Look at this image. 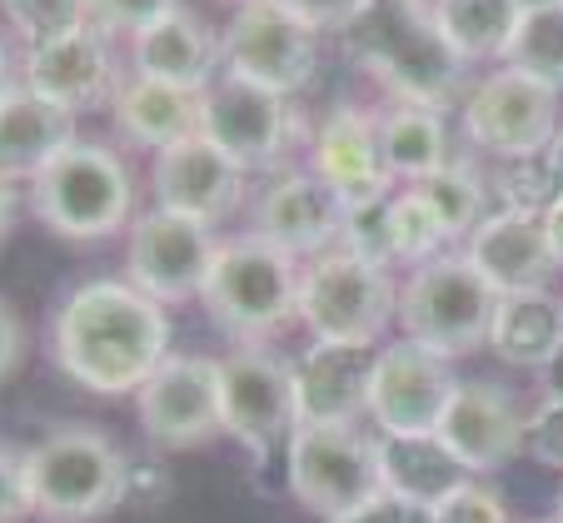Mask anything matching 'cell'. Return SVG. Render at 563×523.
<instances>
[{
  "label": "cell",
  "mask_w": 563,
  "mask_h": 523,
  "mask_svg": "<svg viewBox=\"0 0 563 523\" xmlns=\"http://www.w3.org/2000/svg\"><path fill=\"white\" fill-rule=\"evenodd\" d=\"M165 354H170L165 304L130 279H90L70 289L51 320L55 369L86 394H140Z\"/></svg>",
  "instance_id": "6da1fadb"
},
{
  "label": "cell",
  "mask_w": 563,
  "mask_h": 523,
  "mask_svg": "<svg viewBox=\"0 0 563 523\" xmlns=\"http://www.w3.org/2000/svg\"><path fill=\"white\" fill-rule=\"evenodd\" d=\"M344 45L399 105L444 110L464 86V60L424 0H369V11L344 31Z\"/></svg>",
  "instance_id": "7a4b0ae2"
},
{
  "label": "cell",
  "mask_w": 563,
  "mask_h": 523,
  "mask_svg": "<svg viewBox=\"0 0 563 523\" xmlns=\"http://www.w3.org/2000/svg\"><path fill=\"white\" fill-rule=\"evenodd\" d=\"M31 513L45 523H100L125 503L130 464L100 429L55 424L25 448Z\"/></svg>",
  "instance_id": "3957f363"
},
{
  "label": "cell",
  "mask_w": 563,
  "mask_h": 523,
  "mask_svg": "<svg viewBox=\"0 0 563 523\" xmlns=\"http://www.w3.org/2000/svg\"><path fill=\"white\" fill-rule=\"evenodd\" d=\"M299 259L275 249L260 235L220 240L210 279H205V314L234 344H269L299 324Z\"/></svg>",
  "instance_id": "277c9868"
},
{
  "label": "cell",
  "mask_w": 563,
  "mask_h": 523,
  "mask_svg": "<svg viewBox=\"0 0 563 523\" xmlns=\"http://www.w3.org/2000/svg\"><path fill=\"white\" fill-rule=\"evenodd\" d=\"M31 210L51 235L90 245V240L120 235L130 224L135 185L110 145L75 140L31 180Z\"/></svg>",
  "instance_id": "5b68a950"
},
{
  "label": "cell",
  "mask_w": 563,
  "mask_h": 523,
  "mask_svg": "<svg viewBox=\"0 0 563 523\" xmlns=\"http://www.w3.org/2000/svg\"><path fill=\"white\" fill-rule=\"evenodd\" d=\"M494 310H499V289L474 269V259L459 255H434L424 265L409 269L399 285V330L405 340L424 344V349L459 359L489 344Z\"/></svg>",
  "instance_id": "8992f818"
},
{
  "label": "cell",
  "mask_w": 563,
  "mask_h": 523,
  "mask_svg": "<svg viewBox=\"0 0 563 523\" xmlns=\"http://www.w3.org/2000/svg\"><path fill=\"white\" fill-rule=\"evenodd\" d=\"M394 320H399V285L384 265L334 245L299 269V324L309 340L379 344Z\"/></svg>",
  "instance_id": "52a82bcc"
},
{
  "label": "cell",
  "mask_w": 563,
  "mask_h": 523,
  "mask_svg": "<svg viewBox=\"0 0 563 523\" xmlns=\"http://www.w3.org/2000/svg\"><path fill=\"white\" fill-rule=\"evenodd\" d=\"M285 483L299 509L330 523L384 493L379 438L360 424H295L285 438Z\"/></svg>",
  "instance_id": "ba28073f"
},
{
  "label": "cell",
  "mask_w": 563,
  "mask_h": 523,
  "mask_svg": "<svg viewBox=\"0 0 563 523\" xmlns=\"http://www.w3.org/2000/svg\"><path fill=\"white\" fill-rule=\"evenodd\" d=\"M220 55L230 75L295 100L319 70V31L279 0H240L220 31Z\"/></svg>",
  "instance_id": "9c48e42d"
},
{
  "label": "cell",
  "mask_w": 563,
  "mask_h": 523,
  "mask_svg": "<svg viewBox=\"0 0 563 523\" xmlns=\"http://www.w3.org/2000/svg\"><path fill=\"white\" fill-rule=\"evenodd\" d=\"M200 135L214 140L245 175H255V170H279L289 160V149L305 140V120L285 96L220 70L200 90Z\"/></svg>",
  "instance_id": "30bf717a"
},
{
  "label": "cell",
  "mask_w": 563,
  "mask_h": 523,
  "mask_svg": "<svg viewBox=\"0 0 563 523\" xmlns=\"http://www.w3.org/2000/svg\"><path fill=\"white\" fill-rule=\"evenodd\" d=\"M220 424L255 459L285 444L299 424L295 359H279L265 344H240L220 354Z\"/></svg>",
  "instance_id": "8fae6325"
},
{
  "label": "cell",
  "mask_w": 563,
  "mask_h": 523,
  "mask_svg": "<svg viewBox=\"0 0 563 523\" xmlns=\"http://www.w3.org/2000/svg\"><path fill=\"white\" fill-rule=\"evenodd\" d=\"M464 135L499 160H539L559 135V90L499 65L464 96Z\"/></svg>",
  "instance_id": "7c38bea8"
},
{
  "label": "cell",
  "mask_w": 563,
  "mask_h": 523,
  "mask_svg": "<svg viewBox=\"0 0 563 523\" xmlns=\"http://www.w3.org/2000/svg\"><path fill=\"white\" fill-rule=\"evenodd\" d=\"M214 224L190 220L175 210H145L135 214L125 240V279L145 289L159 304H185V299L205 294V279L214 265Z\"/></svg>",
  "instance_id": "4fadbf2b"
},
{
  "label": "cell",
  "mask_w": 563,
  "mask_h": 523,
  "mask_svg": "<svg viewBox=\"0 0 563 523\" xmlns=\"http://www.w3.org/2000/svg\"><path fill=\"white\" fill-rule=\"evenodd\" d=\"M140 429L159 454H180V448H200L220 424V359L205 354H165L155 374L135 394Z\"/></svg>",
  "instance_id": "5bb4252c"
},
{
  "label": "cell",
  "mask_w": 563,
  "mask_h": 523,
  "mask_svg": "<svg viewBox=\"0 0 563 523\" xmlns=\"http://www.w3.org/2000/svg\"><path fill=\"white\" fill-rule=\"evenodd\" d=\"M459 379L449 359L415 340L384 344L369 379V419L379 434H434Z\"/></svg>",
  "instance_id": "9a60e30c"
},
{
  "label": "cell",
  "mask_w": 563,
  "mask_h": 523,
  "mask_svg": "<svg viewBox=\"0 0 563 523\" xmlns=\"http://www.w3.org/2000/svg\"><path fill=\"white\" fill-rule=\"evenodd\" d=\"M21 80L31 90H41L45 100L65 110H90V105H110L115 96V51L110 35L90 21H75L65 31L45 35V41L25 45L21 55Z\"/></svg>",
  "instance_id": "2e32d148"
},
{
  "label": "cell",
  "mask_w": 563,
  "mask_h": 523,
  "mask_svg": "<svg viewBox=\"0 0 563 523\" xmlns=\"http://www.w3.org/2000/svg\"><path fill=\"white\" fill-rule=\"evenodd\" d=\"M250 235L269 240L275 249L295 259H314L340 245L344 235V200L334 185H324L314 170L285 165L255 200V230Z\"/></svg>",
  "instance_id": "e0dca14e"
},
{
  "label": "cell",
  "mask_w": 563,
  "mask_h": 523,
  "mask_svg": "<svg viewBox=\"0 0 563 523\" xmlns=\"http://www.w3.org/2000/svg\"><path fill=\"white\" fill-rule=\"evenodd\" d=\"M150 190H155L159 210L220 224L224 214H234L240 194H245V170H240L214 140L185 135V140H175V145L155 149Z\"/></svg>",
  "instance_id": "ac0fdd59"
},
{
  "label": "cell",
  "mask_w": 563,
  "mask_h": 523,
  "mask_svg": "<svg viewBox=\"0 0 563 523\" xmlns=\"http://www.w3.org/2000/svg\"><path fill=\"white\" fill-rule=\"evenodd\" d=\"M434 434L468 474H494L529 448V419L514 404V394L474 379V385L454 389Z\"/></svg>",
  "instance_id": "d6986e66"
},
{
  "label": "cell",
  "mask_w": 563,
  "mask_h": 523,
  "mask_svg": "<svg viewBox=\"0 0 563 523\" xmlns=\"http://www.w3.org/2000/svg\"><path fill=\"white\" fill-rule=\"evenodd\" d=\"M309 170L324 185H334V194H340L344 204L389 194L394 175L379 149V115L350 105V100L330 105L324 120L309 130Z\"/></svg>",
  "instance_id": "ffe728a7"
},
{
  "label": "cell",
  "mask_w": 563,
  "mask_h": 523,
  "mask_svg": "<svg viewBox=\"0 0 563 523\" xmlns=\"http://www.w3.org/2000/svg\"><path fill=\"white\" fill-rule=\"evenodd\" d=\"M464 255L499 294L549 289V275L559 269L543 210H529V204H504V210L484 214V224L464 240Z\"/></svg>",
  "instance_id": "44dd1931"
},
{
  "label": "cell",
  "mask_w": 563,
  "mask_h": 523,
  "mask_svg": "<svg viewBox=\"0 0 563 523\" xmlns=\"http://www.w3.org/2000/svg\"><path fill=\"white\" fill-rule=\"evenodd\" d=\"M384 344H305L295 359L299 424H360Z\"/></svg>",
  "instance_id": "7402d4cb"
},
{
  "label": "cell",
  "mask_w": 563,
  "mask_h": 523,
  "mask_svg": "<svg viewBox=\"0 0 563 523\" xmlns=\"http://www.w3.org/2000/svg\"><path fill=\"white\" fill-rule=\"evenodd\" d=\"M75 140V110L45 100L25 80H11V90L0 96V180L31 185Z\"/></svg>",
  "instance_id": "603a6c76"
},
{
  "label": "cell",
  "mask_w": 563,
  "mask_h": 523,
  "mask_svg": "<svg viewBox=\"0 0 563 523\" xmlns=\"http://www.w3.org/2000/svg\"><path fill=\"white\" fill-rule=\"evenodd\" d=\"M130 65H135V75H150V80H165V86L200 96L224 70V55H220V35L205 31L200 15L175 5L170 15H159L145 31L130 35Z\"/></svg>",
  "instance_id": "cb8c5ba5"
},
{
  "label": "cell",
  "mask_w": 563,
  "mask_h": 523,
  "mask_svg": "<svg viewBox=\"0 0 563 523\" xmlns=\"http://www.w3.org/2000/svg\"><path fill=\"white\" fill-rule=\"evenodd\" d=\"M379 474L384 493L409 509L429 513L439 499L464 489L474 474L444 448L439 434H379Z\"/></svg>",
  "instance_id": "d4e9b609"
},
{
  "label": "cell",
  "mask_w": 563,
  "mask_h": 523,
  "mask_svg": "<svg viewBox=\"0 0 563 523\" xmlns=\"http://www.w3.org/2000/svg\"><path fill=\"white\" fill-rule=\"evenodd\" d=\"M115 130L140 149H165L185 135H200V96L150 75H130L110 96Z\"/></svg>",
  "instance_id": "484cf974"
},
{
  "label": "cell",
  "mask_w": 563,
  "mask_h": 523,
  "mask_svg": "<svg viewBox=\"0 0 563 523\" xmlns=\"http://www.w3.org/2000/svg\"><path fill=\"white\" fill-rule=\"evenodd\" d=\"M559 344H563V299H553L549 289L499 294L489 349L499 354L509 369H543Z\"/></svg>",
  "instance_id": "4316f807"
},
{
  "label": "cell",
  "mask_w": 563,
  "mask_h": 523,
  "mask_svg": "<svg viewBox=\"0 0 563 523\" xmlns=\"http://www.w3.org/2000/svg\"><path fill=\"white\" fill-rule=\"evenodd\" d=\"M379 149L394 180H424V175L449 165V135H444V110L429 105H399L379 115Z\"/></svg>",
  "instance_id": "83f0119b"
},
{
  "label": "cell",
  "mask_w": 563,
  "mask_h": 523,
  "mask_svg": "<svg viewBox=\"0 0 563 523\" xmlns=\"http://www.w3.org/2000/svg\"><path fill=\"white\" fill-rule=\"evenodd\" d=\"M519 5L514 0H434V21L444 41L459 51V60H504L514 31H519Z\"/></svg>",
  "instance_id": "f1b7e54d"
},
{
  "label": "cell",
  "mask_w": 563,
  "mask_h": 523,
  "mask_svg": "<svg viewBox=\"0 0 563 523\" xmlns=\"http://www.w3.org/2000/svg\"><path fill=\"white\" fill-rule=\"evenodd\" d=\"M415 190L434 204V214L444 220L449 240H468L478 224H484V214H489V185H484V175H478L474 165L449 160L444 170L415 180Z\"/></svg>",
  "instance_id": "f546056e"
},
{
  "label": "cell",
  "mask_w": 563,
  "mask_h": 523,
  "mask_svg": "<svg viewBox=\"0 0 563 523\" xmlns=\"http://www.w3.org/2000/svg\"><path fill=\"white\" fill-rule=\"evenodd\" d=\"M504 65L533 75L543 86L563 90V5H549V11H523L519 31H514L509 51H504Z\"/></svg>",
  "instance_id": "4dcf8cb0"
},
{
  "label": "cell",
  "mask_w": 563,
  "mask_h": 523,
  "mask_svg": "<svg viewBox=\"0 0 563 523\" xmlns=\"http://www.w3.org/2000/svg\"><path fill=\"white\" fill-rule=\"evenodd\" d=\"M389 214H394V249H399V265H424V259L444 255L449 230L434 214V204H429L415 185L389 194Z\"/></svg>",
  "instance_id": "1f68e13d"
},
{
  "label": "cell",
  "mask_w": 563,
  "mask_h": 523,
  "mask_svg": "<svg viewBox=\"0 0 563 523\" xmlns=\"http://www.w3.org/2000/svg\"><path fill=\"white\" fill-rule=\"evenodd\" d=\"M394 194V190H389ZM389 194H374V200H354L344 204V235L340 245L350 255L369 259V265H399V249H394V214H389Z\"/></svg>",
  "instance_id": "d6a6232c"
},
{
  "label": "cell",
  "mask_w": 563,
  "mask_h": 523,
  "mask_svg": "<svg viewBox=\"0 0 563 523\" xmlns=\"http://www.w3.org/2000/svg\"><path fill=\"white\" fill-rule=\"evenodd\" d=\"M0 11L15 25L21 45H35V41H45V35L80 21V0H0Z\"/></svg>",
  "instance_id": "836d02e7"
},
{
  "label": "cell",
  "mask_w": 563,
  "mask_h": 523,
  "mask_svg": "<svg viewBox=\"0 0 563 523\" xmlns=\"http://www.w3.org/2000/svg\"><path fill=\"white\" fill-rule=\"evenodd\" d=\"M180 0H80V21L100 25L106 35H135L150 21L170 15Z\"/></svg>",
  "instance_id": "e575fe53"
},
{
  "label": "cell",
  "mask_w": 563,
  "mask_h": 523,
  "mask_svg": "<svg viewBox=\"0 0 563 523\" xmlns=\"http://www.w3.org/2000/svg\"><path fill=\"white\" fill-rule=\"evenodd\" d=\"M429 523H509V513H504L499 493L468 479L464 489H454L449 499H439L429 509Z\"/></svg>",
  "instance_id": "d590c367"
},
{
  "label": "cell",
  "mask_w": 563,
  "mask_h": 523,
  "mask_svg": "<svg viewBox=\"0 0 563 523\" xmlns=\"http://www.w3.org/2000/svg\"><path fill=\"white\" fill-rule=\"evenodd\" d=\"M529 454L543 469H563V399H543L529 419Z\"/></svg>",
  "instance_id": "8d00e7d4"
},
{
  "label": "cell",
  "mask_w": 563,
  "mask_h": 523,
  "mask_svg": "<svg viewBox=\"0 0 563 523\" xmlns=\"http://www.w3.org/2000/svg\"><path fill=\"white\" fill-rule=\"evenodd\" d=\"M279 5H289V11L305 25H314V31H334V35H344L369 11V0H279Z\"/></svg>",
  "instance_id": "74e56055"
},
{
  "label": "cell",
  "mask_w": 563,
  "mask_h": 523,
  "mask_svg": "<svg viewBox=\"0 0 563 523\" xmlns=\"http://www.w3.org/2000/svg\"><path fill=\"white\" fill-rule=\"evenodd\" d=\"M31 513V479H25V454L0 448V523H21Z\"/></svg>",
  "instance_id": "f35d334b"
},
{
  "label": "cell",
  "mask_w": 563,
  "mask_h": 523,
  "mask_svg": "<svg viewBox=\"0 0 563 523\" xmlns=\"http://www.w3.org/2000/svg\"><path fill=\"white\" fill-rule=\"evenodd\" d=\"M419 519H424L419 509H409V503H399V499H389V493H379V499H369L364 509L340 513V519H330V523H419Z\"/></svg>",
  "instance_id": "ab89813d"
},
{
  "label": "cell",
  "mask_w": 563,
  "mask_h": 523,
  "mask_svg": "<svg viewBox=\"0 0 563 523\" xmlns=\"http://www.w3.org/2000/svg\"><path fill=\"white\" fill-rule=\"evenodd\" d=\"M21 354H25V330H21V320H15L11 304L0 299V379H11L15 364H21Z\"/></svg>",
  "instance_id": "60d3db41"
},
{
  "label": "cell",
  "mask_w": 563,
  "mask_h": 523,
  "mask_svg": "<svg viewBox=\"0 0 563 523\" xmlns=\"http://www.w3.org/2000/svg\"><path fill=\"white\" fill-rule=\"evenodd\" d=\"M543 224H549V245H553V259L563 265V190L543 204Z\"/></svg>",
  "instance_id": "b9f144b4"
},
{
  "label": "cell",
  "mask_w": 563,
  "mask_h": 523,
  "mask_svg": "<svg viewBox=\"0 0 563 523\" xmlns=\"http://www.w3.org/2000/svg\"><path fill=\"white\" fill-rule=\"evenodd\" d=\"M543 175H549L553 194H559L563 190V125H559V135L549 140V149H543Z\"/></svg>",
  "instance_id": "7bdbcfd3"
},
{
  "label": "cell",
  "mask_w": 563,
  "mask_h": 523,
  "mask_svg": "<svg viewBox=\"0 0 563 523\" xmlns=\"http://www.w3.org/2000/svg\"><path fill=\"white\" fill-rule=\"evenodd\" d=\"M539 374H543V399H563V344L553 349V359Z\"/></svg>",
  "instance_id": "ee69618b"
},
{
  "label": "cell",
  "mask_w": 563,
  "mask_h": 523,
  "mask_svg": "<svg viewBox=\"0 0 563 523\" xmlns=\"http://www.w3.org/2000/svg\"><path fill=\"white\" fill-rule=\"evenodd\" d=\"M11 224H15V185L0 180V240L11 235Z\"/></svg>",
  "instance_id": "f6af8a7d"
},
{
  "label": "cell",
  "mask_w": 563,
  "mask_h": 523,
  "mask_svg": "<svg viewBox=\"0 0 563 523\" xmlns=\"http://www.w3.org/2000/svg\"><path fill=\"white\" fill-rule=\"evenodd\" d=\"M11 90V51H5V41H0V96Z\"/></svg>",
  "instance_id": "bcb514c9"
},
{
  "label": "cell",
  "mask_w": 563,
  "mask_h": 523,
  "mask_svg": "<svg viewBox=\"0 0 563 523\" xmlns=\"http://www.w3.org/2000/svg\"><path fill=\"white\" fill-rule=\"evenodd\" d=\"M519 11H549V5H563V0H514Z\"/></svg>",
  "instance_id": "7dc6e473"
},
{
  "label": "cell",
  "mask_w": 563,
  "mask_h": 523,
  "mask_svg": "<svg viewBox=\"0 0 563 523\" xmlns=\"http://www.w3.org/2000/svg\"><path fill=\"white\" fill-rule=\"evenodd\" d=\"M553 523H563V493H559V519H553Z\"/></svg>",
  "instance_id": "c3c4849f"
},
{
  "label": "cell",
  "mask_w": 563,
  "mask_h": 523,
  "mask_svg": "<svg viewBox=\"0 0 563 523\" xmlns=\"http://www.w3.org/2000/svg\"><path fill=\"white\" fill-rule=\"evenodd\" d=\"M419 523H429V513H424V519H419Z\"/></svg>",
  "instance_id": "681fc988"
},
{
  "label": "cell",
  "mask_w": 563,
  "mask_h": 523,
  "mask_svg": "<svg viewBox=\"0 0 563 523\" xmlns=\"http://www.w3.org/2000/svg\"><path fill=\"white\" fill-rule=\"evenodd\" d=\"M424 5H434V0H424Z\"/></svg>",
  "instance_id": "f907efd6"
},
{
  "label": "cell",
  "mask_w": 563,
  "mask_h": 523,
  "mask_svg": "<svg viewBox=\"0 0 563 523\" xmlns=\"http://www.w3.org/2000/svg\"><path fill=\"white\" fill-rule=\"evenodd\" d=\"M234 5H240V0H234Z\"/></svg>",
  "instance_id": "816d5d0a"
}]
</instances>
